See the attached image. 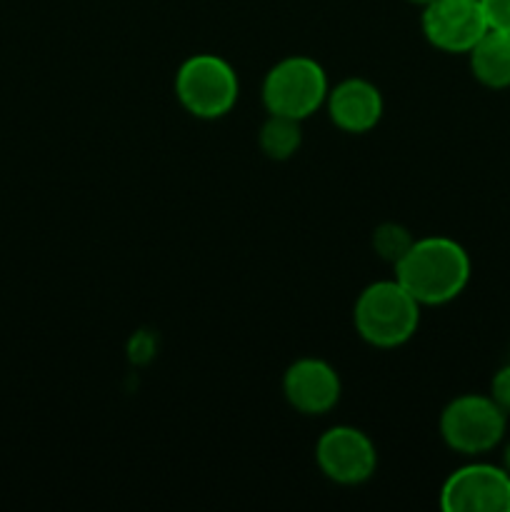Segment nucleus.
<instances>
[{
    "label": "nucleus",
    "instance_id": "f257e3e1",
    "mask_svg": "<svg viewBox=\"0 0 510 512\" xmlns=\"http://www.w3.org/2000/svg\"><path fill=\"white\" fill-rule=\"evenodd\" d=\"M395 280L420 305H445L468 288L470 255L443 235L413 240L408 253L395 263Z\"/></svg>",
    "mask_w": 510,
    "mask_h": 512
},
{
    "label": "nucleus",
    "instance_id": "f03ea898",
    "mask_svg": "<svg viewBox=\"0 0 510 512\" xmlns=\"http://www.w3.org/2000/svg\"><path fill=\"white\" fill-rule=\"evenodd\" d=\"M353 323L373 348H398L418 330L420 303L398 280H378L355 300Z\"/></svg>",
    "mask_w": 510,
    "mask_h": 512
},
{
    "label": "nucleus",
    "instance_id": "7ed1b4c3",
    "mask_svg": "<svg viewBox=\"0 0 510 512\" xmlns=\"http://www.w3.org/2000/svg\"><path fill=\"white\" fill-rule=\"evenodd\" d=\"M238 93V75L220 55H190L175 73V95L180 105L200 120H218L228 115L238 103Z\"/></svg>",
    "mask_w": 510,
    "mask_h": 512
},
{
    "label": "nucleus",
    "instance_id": "20e7f679",
    "mask_svg": "<svg viewBox=\"0 0 510 512\" xmlns=\"http://www.w3.org/2000/svg\"><path fill=\"white\" fill-rule=\"evenodd\" d=\"M508 430V413L490 395L468 393L450 400L440 413V438L460 455H485L498 448Z\"/></svg>",
    "mask_w": 510,
    "mask_h": 512
},
{
    "label": "nucleus",
    "instance_id": "39448f33",
    "mask_svg": "<svg viewBox=\"0 0 510 512\" xmlns=\"http://www.w3.org/2000/svg\"><path fill=\"white\" fill-rule=\"evenodd\" d=\"M328 75L318 60L290 55L275 63L263 80V105L270 115L305 120L328 98Z\"/></svg>",
    "mask_w": 510,
    "mask_h": 512
},
{
    "label": "nucleus",
    "instance_id": "423d86ee",
    "mask_svg": "<svg viewBox=\"0 0 510 512\" xmlns=\"http://www.w3.org/2000/svg\"><path fill=\"white\" fill-rule=\"evenodd\" d=\"M445 512H510V470L490 463H468L453 470L440 488Z\"/></svg>",
    "mask_w": 510,
    "mask_h": 512
},
{
    "label": "nucleus",
    "instance_id": "0eeeda50",
    "mask_svg": "<svg viewBox=\"0 0 510 512\" xmlns=\"http://www.w3.org/2000/svg\"><path fill=\"white\" fill-rule=\"evenodd\" d=\"M315 463L320 473L338 485H363L378 468L375 445L363 430L335 425L315 443Z\"/></svg>",
    "mask_w": 510,
    "mask_h": 512
},
{
    "label": "nucleus",
    "instance_id": "6e6552de",
    "mask_svg": "<svg viewBox=\"0 0 510 512\" xmlns=\"http://www.w3.org/2000/svg\"><path fill=\"white\" fill-rule=\"evenodd\" d=\"M420 25L433 48L465 55L490 28L483 0H433L423 8Z\"/></svg>",
    "mask_w": 510,
    "mask_h": 512
},
{
    "label": "nucleus",
    "instance_id": "1a4fd4ad",
    "mask_svg": "<svg viewBox=\"0 0 510 512\" xmlns=\"http://www.w3.org/2000/svg\"><path fill=\"white\" fill-rule=\"evenodd\" d=\"M340 378L330 363L320 358H300L285 370L283 395L303 415H325L338 405Z\"/></svg>",
    "mask_w": 510,
    "mask_h": 512
},
{
    "label": "nucleus",
    "instance_id": "9d476101",
    "mask_svg": "<svg viewBox=\"0 0 510 512\" xmlns=\"http://www.w3.org/2000/svg\"><path fill=\"white\" fill-rule=\"evenodd\" d=\"M330 120L343 133H368L383 118V95L370 80L345 78L335 88L328 90L325 98Z\"/></svg>",
    "mask_w": 510,
    "mask_h": 512
},
{
    "label": "nucleus",
    "instance_id": "9b49d317",
    "mask_svg": "<svg viewBox=\"0 0 510 512\" xmlns=\"http://www.w3.org/2000/svg\"><path fill=\"white\" fill-rule=\"evenodd\" d=\"M470 73L490 90L510 88V33L488 28V33L470 48Z\"/></svg>",
    "mask_w": 510,
    "mask_h": 512
},
{
    "label": "nucleus",
    "instance_id": "f8f14e48",
    "mask_svg": "<svg viewBox=\"0 0 510 512\" xmlns=\"http://www.w3.org/2000/svg\"><path fill=\"white\" fill-rule=\"evenodd\" d=\"M260 150L268 155L270 160H288L298 153L300 143H303V133H300V120L285 118V115H268L258 135Z\"/></svg>",
    "mask_w": 510,
    "mask_h": 512
},
{
    "label": "nucleus",
    "instance_id": "ddd939ff",
    "mask_svg": "<svg viewBox=\"0 0 510 512\" xmlns=\"http://www.w3.org/2000/svg\"><path fill=\"white\" fill-rule=\"evenodd\" d=\"M413 235L400 223H383L373 230V250L388 263H398L413 245Z\"/></svg>",
    "mask_w": 510,
    "mask_h": 512
},
{
    "label": "nucleus",
    "instance_id": "4468645a",
    "mask_svg": "<svg viewBox=\"0 0 510 512\" xmlns=\"http://www.w3.org/2000/svg\"><path fill=\"white\" fill-rule=\"evenodd\" d=\"M490 398H493L505 413H510V363L503 365V368L493 375V380H490Z\"/></svg>",
    "mask_w": 510,
    "mask_h": 512
},
{
    "label": "nucleus",
    "instance_id": "2eb2a0df",
    "mask_svg": "<svg viewBox=\"0 0 510 512\" xmlns=\"http://www.w3.org/2000/svg\"><path fill=\"white\" fill-rule=\"evenodd\" d=\"M483 8L490 28L510 33V0H483Z\"/></svg>",
    "mask_w": 510,
    "mask_h": 512
},
{
    "label": "nucleus",
    "instance_id": "dca6fc26",
    "mask_svg": "<svg viewBox=\"0 0 510 512\" xmlns=\"http://www.w3.org/2000/svg\"><path fill=\"white\" fill-rule=\"evenodd\" d=\"M503 460H505V468L510 470V443L505 445V455H503Z\"/></svg>",
    "mask_w": 510,
    "mask_h": 512
},
{
    "label": "nucleus",
    "instance_id": "f3484780",
    "mask_svg": "<svg viewBox=\"0 0 510 512\" xmlns=\"http://www.w3.org/2000/svg\"><path fill=\"white\" fill-rule=\"evenodd\" d=\"M410 3H415V5H423V8H425V5H428V3H433V0H410Z\"/></svg>",
    "mask_w": 510,
    "mask_h": 512
}]
</instances>
